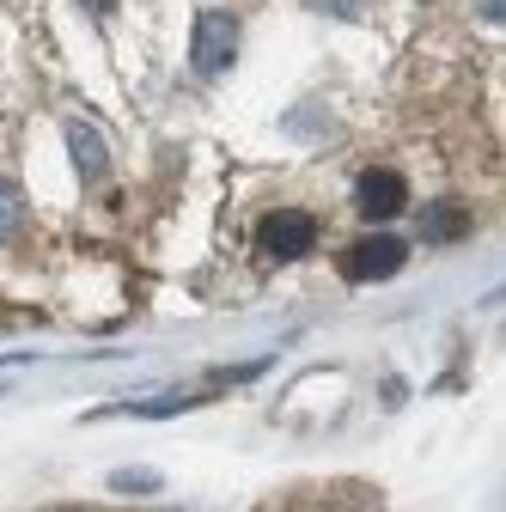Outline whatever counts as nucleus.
Here are the masks:
<instances>
[{
    "mask_svg": "<svg viewBox=\"0 0 506 512\" xmlns=\"http://www.w3.org/2000/svg\"><path fill=\"white\" fill-rule=\"evenodd\" d=\"M80 7H86V13H98V19H104V13H116V0H80Z\"/></svg>",
    "mask_w": 506,
    "mask_h": 512,
    "instance_id": "10",
    "label": "nucleus"
},
{
    "mask_svg": "<svg viewBox=\"0 0 506 512\" xmlns=\"http://www.w3.org/2000/svg\"><path fill=\"white\" fill-rule=\"evenodd\" d=\"M415 238H421V244H464V238H470V208L452 202V196L427 202V208L415 214Z\"/></svg>",
    "mask_w": 506,
    "mask_h": 512,
    "instance_id": "6",
    "label": "nucleus"
},
{
    "mask_svg": "<svg viewBox=\"0 0 506 512\" xmlns=\"http://www.w3.org/2000/svg\"><path fill=\"white\" fill-rule=\"evenodd\" d=\"M311 13H324V19H360L366 13V0H305Z\"/></svg>",
    "mask_w": 506,
    "mask_h": 512,
    "instance_id": "8",
    "label": "nucleus"
},
{
    "mask_svg": "<svg viewBox=\"0 0 506 512\" xmlns=\"http://www.w3.org/2000/svg\"><path fill=\"white\" fill-rule=\"evenodd\" d=\"M25 220H31V208H25V189H19L13 177H0V244H13V238L25 232Z\"/></svg>",
    "mask_w": 506,
    "mask_h": 512,
    "instance_id": "7",
    "label": "nucleus"
},
{
    "mask_svg": "<svg viewBox=\"0 0 506 512\" xmlns=\"http://www.w3.org/2000/svg\"><path fill=\"white\" fill-rule=\"evenodd\" d=\"M122 494H153L159 488V476H147V470H122V476H110Z\"/></svg>",
    "mask_w": 506,
    "mask_h": 512,
    "instance_id": "9",
    "label": "nucleus"
},
{
    "mask_svg": "<svg viewBox=\"0 0 506 512\" xmlns=\"http://www.w3.org/2000/svg\"><path fill=\"white\" fill-rule=\"evenodd\" d=\"M61 135H68V159H74L80 183H104V177H110V141H104L98 122L68 116V122H61Z\"/></svg>",
    "mask_w": 506,
    "mask_h": 512,
    "instance_id": "5",
    "label": "nucleus"
},
{
    "mask_svg": "<svg viewBox=\"0 0 506 512\" xmlns=\"http://www.w3.org/2000/svg\"><path fill=\"white\" fill-rule=\"evenodd\" d=\"M403 208H409V177H403V171H391V165H366V171L354 177V214H360V220L385 226V220H397Z\"/></svg>",
    "mask_w": 506,
    "mask_h": 512,
    "instance_id": "4",
    "label": "nucleus"
},
{
    "mask_svg": "<svg viewBox=\"0 0 506 512\" xmlns=\"http://www.w3.org/2000/svg\"><path fill=\"white\" fill-rule=\"evenodd\" d=\"M403 263H409V238H397V232H366V238H354L342 250V281L372 287V281H391Z\"/></svg>",
    "mask_w": 506,
    "mask_h": 512,
    "instance_id": "3",
    "label": "nucleus"
},
{
    "mask_svg": "<svg viewBox=\"0 0 506 512\" xmlns=\"http://www.w3.org/2000/svg\"><path fill=\"white\" fill-rule=\"evenodd\" d=\"M238 43H244V25H238L232 7H208V13H196V31H189V74H196V80H220V74H232Z\"/></svg>",
    "mask_w": 506,
    "mask_h": 512,
    "instance_id": "1",
    "label": "nucleus"
},
{
    "mask_svg": "<svg viewBox=\"0 0 506 512\" xmlns=\"http://www.w3.org/2000/svg\"><path fill=\"white\" fill-rule=\"evenodd\" d=\"M257 250L269 256V263H299V256L318 250V214L305 208H269L257 220Z\"/></svg>",
    "mask_w": 506,
    "mask_h": 512,
    "instance_id": "2",
    "label": "nucleus"
},
{
    "mask_svg": "<svg viewBox=\"0 0 506 512\" xmlns=\"http://www.w3.org/2000/svg\"><path fill=\"white\" fill-rule=\"evenodd\" d=\"M482 19H488V25H500V0H482Z\"/></svg>",
    "mask_w": 506,
    "mask_h": 512,
    "instance_id": "11",
    "label": "nucleus"
}]
</instances>
